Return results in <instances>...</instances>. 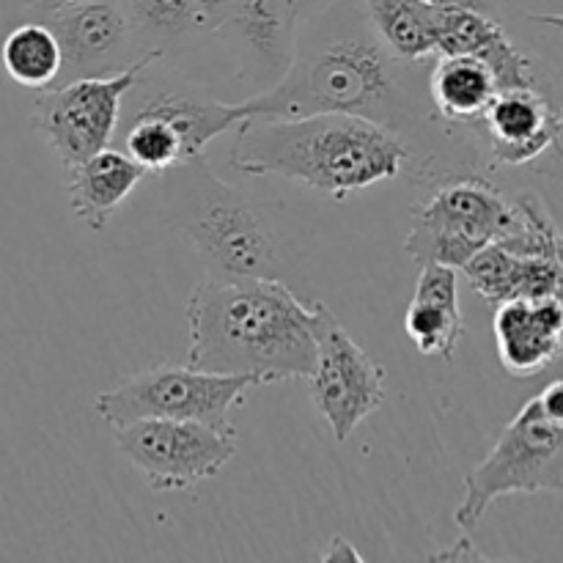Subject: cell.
I'll use <instances>...</instances> for the list:
<instances>
[{
    "mask_svg": "<svg viewBox=\"0 0 563 563\" xmlns=\"http://www.w3.org/2000/svg\"><path fill=\"white\" fill-rule=\"evenodd\" d=\"M423 64L396 58L385 47L361 0H328L297 22L289 64L278 80L242 104L247 115L275 119L361 115L390 126L412 146L418 130L438 121L427 97V71H418Z\"/></svg>",
    "mask_w": 563,
    "mask_h": 563,
    "instance_id": "cell-1",
    "label": "cell"
},
{
    "mask_svg": "<svg viewBox=\"0 0 563 563\" xmlns=\"http://www.w3.org/2000/svg\"><path fill=\"white\" fill-rule=\"evenodd\" d=\"M187 363L201 372L273 385L308 379L317 363L311 302L280 278L207 273L187 300Z\"/></svg>",
    "mask_w": 563,
    "mask_h": 563,
    "instance_id": "cell-2",
    "label": "cell"
},
{
    "mask_svg": "<svg viewBox=\"0 0 563 563\" xmlns=\"http://www.w3.org/2000/svg\"><path fill=\"white\" fill-rule=\"evenodd\" d=\"M231 168L300 181L344 201L412 168V146L390 126L350 113L247 115L236 124Z\"/></svg>",
    "mask_w": 563,
    "mask_h": 563,
    "instance_id": "cell-3",
    "label": "cell"
},
{
    "mask_svg": "<svg viewBox=\"0 0 563 563\" xmlns=\"http://www.w3.org/2000/svg\"><path fill=\"white\" fill-rule=\"evenodd\" d=\"M165 174L170 176V223L201 256L207 273L284 280V240L267 209L218 179L201 157Z\"/></svg>",
    "mask_w": 563,
    "mask_h": 563,
    "instance_id": "cell-4",
    "label": "cell"
},
{
    "mask_svg": "<svg viewBox=\"0 0 563 563\" xmlns=\"http://www.w3.org/2000/svg\"><path fill=\"white\" fill-rule=\"evenodd\" d=\"M563 489V383L553 379L520 407L498 443L462 484L454 522L473 531L484 511L506 495H537Z\"/></svg>",
    "mask_w": 563,
    "mask_h": 563,
    "instance_id": "cell-5",
    "label": "cell"
},
{
    "mask_svg": "<svg viewBox=\"0 0 563 563\" xmlns=\"http://www.w3.org/2000/svg\"><path fill=\"white\" fill-rule=\"evenodd\" d=\"M251 388H262V379L253 374H214L190 363H159L102 390L93 399V410L110 432L146 418L234 427L229 412L245 401Z\"/></svg>",
    "mask_w": 563,
    "mask_h": 563,
    "instance_id": "cell-6",
    "label": "cell"
},
{
    "mask_svg": "<svg viewBox=\"0 0 563 563\" xmlns=\"http://www.w3.org/2000/svg\"><path fill=\"white\" fill-rule=\"evenodd\" d=\"M509 220V196L478 176H460L434 187L412 209L405 251L412 262L462 269L467 258L495 242Z\"/></svg>",
    "mask_w": 563,
    "mask_h": 563,
    "instance_id": "cell-7",
    "label": "cell"
},
{
    "mask_svg": "<svg viewBox=\"0 0 563 563\" xmlns=\"http://www.w3.org/2000/svg\"><path fill=\"white\" fill-rule=\"evenodd\" d=\"M165 58V47L148 49L126 69L104 77H80L44 88L33 108V126L44 135L55 157L71 168L110 146L121 121L126 93L141 75Z\"/></svg>",
    "mask_w": 563,
    "mask_h": 563,
    "instance_id": "cell-8",
    "label": "cell"
},
{
    "mask_svg": "<svg viewBox=\"0 0 563 563\" xmlns=\"http://www.w3.org/2000/svg\"><path fill=\"white\" fill-rule=\"evenodd\" d=\"M115 449L157 493H181L214 478L236 454V427L146 418L113 429Z\"/></svg>",
    "mask_w": 563,
    "mask_h": 563,
    "instance_id": "cell-9",
    "label": "cell"
},
{
    "mask_svg": "<svg viewBox=\"0 0 563 563\" xmlns=\"http://www.w3.org/2000/svg\"><path fill=\"white\" fill-rule=\"evenodd\" d=\"M317 363L308 374V394L339 443L355 434L385 405V372L357 346L350 330L324 302L311 300Z\"/></svg>",
    "mask_w": 563,
    "mask_h": 563,
    "instance_id": "cell-10",
    "label": "cell"
},
{
    "mask_svg": "<svg viewBox=\"0 0 563 563\" xmlns=\"http://www.w3.org/2000/svg\"><path fill=\"white\" fill-rule=\"evenodd\" d=\"M60 47L58 82L126 69L157 44L137 25L126 0H69L42 16Z\"/></svg>",
    "mask_w": 563,
    "mask_h": 563,
    "instance_id": "cell-11",
    "label": "cell"
},
{
    "mask_svg": "<svg viewBox=\"0 0 563 563\" xmlns=\"http://www.w3.org/2000/svg\"><path fill=\"white\" fill-rule=\"evenodd\" d=\"M561 132L563 113L559 99L544 93L537 82L495 93L478 126L493 163L504 168H526L550 152H559Z\"/></svg>",
    "mask_w": 563,
    "mask_h": 563,
    "instance_id": "cell-12",
    "label": "cell"
},
{
    "mask_svg": "<svg viewBox=\"0 0 563 563\" xmlns=\"http://www.w3.org/2000/svg\"><path fill=\"white\" fill-rule=\"evenodd\" d=\"M146 71L135 82V88L143 91L141 99L126 115H152L168 124L179 137L185 159L201 157L214 137L225 135L247 119L242 102H220L187 77H146Z\"/></svg>",
    "mask_w": 563,
    "mask_h": 563,
    "instance_id": "cell-13",
    "label": "cell"
},
{
    "mask_svg": "<svg viewBox=\"0 0 563 563\" xmlns=\"http://www.w3.org/2000/svg\"><path fill=\"white\" fill-rule=\"evenodd\" d=\"M495 344L500 366L517 379L548 372L563 346L561 297H515L495 306Z\"/></svg>",
    "mask_w": 563,
    "mask_h": 563,
    "instance_id": "cell-14",
    "label": "cell"
},
{
    "mask_svg": "<svg viewBox=\"0 0 563 563\" xmlns=\"http://www.w3.org/2000/svg\"><path fill=\"white\" fill-rule=\"evenodd\" d=\"M434 49L440 55H476L493 69L498 91L533 86V64L509 38L498 16L471 9L434 11Z\"/></svg>",
    "mask_w": 563,
    "mask_h": 563,
    "instance_id": "cell-15",
    "label": "cell"
},
{
    "mask_svg": "<svg viewBox=\"0 0 563 563\" xmlns=\"http://www.w3.org/2000/svg\"><path fill=\"white\" fill-rule=\"evenodd\" d=\"M498 93L493 69L476 55H434L427 69V97L440 124L460 130L482 126Z\"/></svg>",
    "mask_w": 563,
    "mask_h": 563,
    "instance_id": "cell-16",
    "label": "cell"
},
{
    "mask_svg": "<svg viewBox=\"0 0 563 563\" xmlns=\"http://www.w3.org/2000/svg\"><path fill=\"white\" fill-rule=\"evenodd\" d=\"M146 176L130 154L104 146L69 168L71 214L88 231H102Z\"/></svg>",
    "mask_w": 563,
    "mask_h": 563,
    "instance_id": "cell-17",
    "label": "cell"
},
{
    "mask_svg": "<svg viewBox=\"0 0 563 563\" xmlns=\"http://www.w3.org/2000/svg\"><path fill=\"white\" fill-rule=\"evenodd\" d=\"M225 27L236 33L253 69L269 75H280L286 69L297 27L286 0H236L220 31Z\"/></svg>",
    "mask_w": 563,
    "mask_h": 563,
    "instance_id": "cell-18",
    "label": "cell"
},
{
    "mask_svg": "<svg viewBox=\"0 0 563 563\" xmlns=\"http://www.w3.org/2000/svg\"><path fill=\"white\" fill-rule=\"evenodd\" d=\"M368 25L401 60H429L434 49V11L427 0H361Z\"/></svg>",
    "mask_w": 563,
    "mask_h": 563,
    "instance_id": "cell-19",
    "label": "cell"
},
{
    "mask_svg": "<svg viewBox=\"0 0 563 563\" xmlns=\"http://www.w3.org/2000/svg\"><path fill=\"white\" fill-rule=\"evenodd\" d=\"M3 69L14 82L25 88H53L60 71V47L55 33L44 25L42 20L22 22L5 36L3 49Z\"/></svg>",
    "mask_w": 563,
    "mask_h": 563,
    "instance_id": "cell-20",
    "label": "cell"
},
{
    "mask_svg": "<svg viewBox=\"0 0 563 563\" xmlns=\"http://www.w3.org/2000/svg\"><path fill=\"white\" fill-rule=\"evenodd\" d=\"M498 245L522 256H559L561 258V231L553 214L548 212L537 196H511L509 220L500 231Z\"/></svg>",
    "mask_w": 563,
    "mask_h": 563,
    "instance_id": "cell-21",
    "label": "cell"
},
{
    "mask_svg": "<svg viewBox=\"0 0 563 563\" xmlns=\"http://www.w3.org/2000/svg\"><path fill=\"white\" fill-rule=\"evenodd\" d=\"M405 330L421 355L454 361L456 344L465 335V319L460 306L412 300L405 313Z\"/></svg>",
    "mask_w": 563,
    "mask_h": 563,
    "instance_id": "cell-22",
    "label": "cell"
},
{
    "mask_svg": "<svg viewBox=\"0 0 563 563\" xmlns=\"http://www.w3.org/2000/svg\"><path fill=\"white\" fill-rule=\"evenodd\" d=\"M520 269L522 253H511L498 242H489L476 256L467 258L462 275L495 308L500 302L520 297Z\"/></svg>",
    "mask_w": 563,
    "mask_h": 563,
    "instance_id": "cell-23",
    "label": "cell"
},
{
    "mask_svg": "<svg viewBox=\"0 0 563 563\" xmlns=\"http://www.w3.org/2000/svg\"><path fill=\"white\" fill-rule=\"evenodd\" d=\"M124 121V152L146 174H165V170L187 163L179 137L168 124L152 119V115H126Z\"/></svg>",
    "mask_w": 563,
    "mask_h": 563,
    "instance_id": "cell-24",
    "label": "cell"
},
{
    "mask_svg": "<svg viewBox=\"0 0 563 563\" xmlns=\"http://www.w3.org/2000/svg\"><path fill=\"white\" fill-rule=\"evenodd\" d=\"M126 5L152 42H174L190 33H203L196 0H126Z\"/></svg>",
    "mask_w": 563,
    "mask_h": 563,
    "instance_id": "cell-25",
    "label": "cell"
},
{
    "mask_svg": "<svg viewBox=\"0 0 563 563\" xmlns=\"http://www.w3.org/2000/svg\"><path fill=\"white\" fill-rule=\"evenodd\" d=\"M236 0H196L203 33H218L231 16Z\"/></svg>",
    "mask_w": 563,
    "mask_h": 563,
    "instance_id": "cell-26",
    "label": "cell"
},
{
    "mask_svg": "<svg viewBox=\"0 0 563 563\" xmlns=\"http://www.w3.org/2000/svg\"><path fill=\"white\" fill-rule=\"evenodd\" d=\"M429 561H489L482 550L476 548L471 537H460L451 548L438 550V553H429Z\"/></svg>",
    "mask_w": 563,
    "mask_h": 563,
    "instance_id": "cell-27",
    "label": "cell"
},
{
    "mask_svg": "<svg viewBox=\"0 0 563 563\" xmlns=\"http://www.w3.org/2000/svg\"><path fill=\"white\" fill-rule=\"evenodd\" d=\"M319 561H328V563H335V561H352V563H361V561H366V559H363L361 550H357L355 544L350 542V539H344V537H333V539H330L328 548H324L322 553H319Z\"/></svg>",
    "mask_w": 563,
    "mask_h": 563,
    "instance_id": "cell-28",
    "label": "cell"
},
{
    "mask_svg": "<svg viewBox=\"0 0 563 563\" xmlns=\"http://www.w3.org/2000/svg\"><path fill=\"white\" fill-rule=\"evenodd\" d=\"M432 9H471L482 11V14L498 16L500 0H427Z\"/></svg>",
    "mask_w": 563,
    "mask_h": 563,
    "instance_id": "cell-29",
    "label": "cell"
},
{
    "mask_svg": "<svg viewBox=\"0 0 563 563\" xmlns=\"http://www.w3.org/2000/svg\"><path fill=\"white\" fill-rule=\"evenodd\" d=\"M286 3H289V9H291V14H295V20L300 22V20H306V16L311 14V11H317L319 5L328 3V0H286Z\"/></svg>",
    "mask_w": 563,
    "mask_h": 563,
    "instance_id": "cell-30",
    "label": "cell"
},
{
    "mask_svg": "<svg viewBox=\"0 0 563 563\" xmlns=\"http://www.w3.org/2000/svg\"><path fill=\"white\" fill-rule=\"evenodd\" d=\"M69 3V0H25L27 11H33L36 14V20H42V16H47L49 11H55L58 5Z\"/></svg>",
    "mask_w": 563,
    "mask_h": 563,
    "instance_id": "cell-31",
    "label": "cell"
}]
</instances>
